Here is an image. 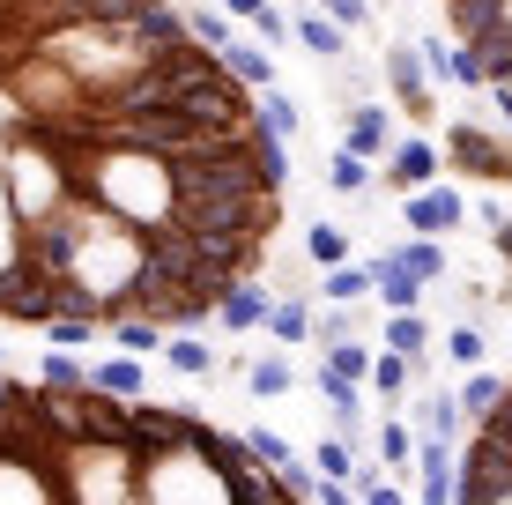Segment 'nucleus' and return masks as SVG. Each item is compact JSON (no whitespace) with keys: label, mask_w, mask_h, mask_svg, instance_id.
Returning <instances> with one entry per match:
<instances>
[{"label":"nucleus","mask_w":512,"mask_h":505,"mask_svg":"<svg viewBox=\"0 0 512 505\" xmlns=\"http://www.w3.org/2000/svg\"><path fill=\"white\" fill-rule=\"evenodd\" d=\"M156 357H164V364H171L179 379H208V372H216V350H208L201 335H171V342H164Z\"/></svg>","instance_id":"nucleus-15"},{"label":"nucleus","mask_w":512,"mask_h":505,"mask_svg":"<svg viewBox=\"0 0 512 505\" xmlns=\"http://www.w3.org/2000/svg\"><path fill=\"white\" fill-rule=\"evenodd\" d=\"M416 60H423V75H431V82H461V90H483V67L468 60V45H446L438 30H423V38H416Z\"/></svg>","instance_id":"nucleus-5"},{"label":"nucleus","mask_w":512,"mask_h":505,"mask_svg":"<svg viewBox=\"0 0 512 505\" xmlns=\"http://www.w3.org/2000/svg\"><path fill=\"white\" fill-rule=\"evenodd\" d=\"M216 8H223V15H231V23L245 30V23H253V15H260V8H268V0H216Z\"/></svg>","instance_id":"nucleus-38"},{"label":"nucleus","mask_w":512,"mask_h":505,"mask_svg":"<svg viewBox=\"0 0 512 505\" xmlns=\"http://www.w3.org/2000/svg\"><path fill=\"white\" fill-rule=\"evenodd\" d=\"M90 387L119 394V402H141V387H149V372H141V357H90Z\"/></svg>","instance_id":"nucleus-10"},{"label":"nucleus","mask_w":512,"mask_h":505,"mask_svg":"<svg viewBox=\"0 0 512 505\" xmlns=\"http://www.w3.org/2000/svg\"><path fill=\"white\" fill-rule=\"evenodd\" d=\"M290 142L171 0H0V327H193L268 260Z\"/></svg>","instance_id":"nucleus-1"},{"label":"nucleus","mask_w":512,"mask_h":505,"mask_svg":"<svg viewBox=\"0 0 512 505\" xmlns=\"http://www.w3.org/2000/svg\"><path fill=\"white\" fill-rule=\"evenodd\" d=\"M38 379H45V387H90V357H75V350H45V357H38Z\"/></svg>","instance_id":"nucleus-22"},{"label":"nucleus","mask_w":512,"mask_h":505,"mask_svg":"<svg viewBox=\"0 0 512 505\" xmlns=\"http://www.w3.org/2000/svg\"><path fill=\"white\" fill-rule=\"evenodd\" d=\"M446 357L475 372V364H483V335H475V327H453V335H446Z\"/></svg>","instance_id":"nucleus-34"},{"label":"nucleus","mask_w":512,"mask_h":505,"mask_svg":"<svg viewBox=\"0 0 512 505\" xmlns=\"http://www.w3.org/2000/svg\"><path fill=\"white\" fill-rule=\"evenodd\" d=\"M453 424H461V409H453L446 394H423V409H416V439H453Z\"/></svg>","instance_id":"nucleus-28"},{"label":"nucleus","mask_w":512,"mask_h":505,"mask_svg":"<svg viewBox=\"0 0 512 505\" xmlns=\"http://www.w3.org/2000/svg\"><path fill=\"white\" fill-rule=\"evenodd\" d=\"M409 208V238H446V231H461V216H468V201H461V186H416V194H401Z\"/></svg>","instance_id":"nucleus-3"},{"label":"nucleus","mask_w":512,"mask_h":505,"mask_svg":"<svg viewBox=\"0 0 512 505\" xmlns=\"http://www.w3.org/2000/svg\"><path fill=\"white\" fill-rule=\"evenodd\" d=\"M386 260H394V268L409 275V283H423V290H431L438 275H446V238H401V246L386 253Z\"/></svg>","instance_id":"nucleus-9"},{"label":"nucleus","mask_w":512,"mask_h":505,"mask_svg":"<svg viewBox=\"0 0 512 505\" xmlns=\"http://www.w3.org/2000/svg\"><path fill=\"white\" fill-rule=\"evenodd\" d=\"M245 387H253L260 402H275V394H290V387H297V372H290V357H282V350H268V357L245 364Z\"/></svg>","instance_id":"nucleus-17"},{"label":"nucleus","mask_w":512,"mask_h":505,"mask_svg":"<svg viewBox=\"0 0 512 505\" xmlns=\"http://www.w3.org/2000/svg\"><path fill=\"white\" fill-rule=\"evenodd\" d=\"M416 468H423V476H453V454H446V439H416Z\"/></svg>","instance_id":"nucleus-35"},{"label":"nucleus","mask_w":512,"mask_h":505,"mask_svg":"<svg viewBox=\"0 0 512 505\" xmlns=\"http://www.w3.org/2000/svg\"><path fill=\"white\" fill-rule=\"evenodd\" d=\"M483 97H498V112L512 119V75H505V82H490V90H483Z\"/></svg>","instance_id":"nucleus-40"},{"label":"nucleus","mask_w":512,"mask_h":505,"mask_svg":"<svg viewBox=\"0 0 512 505\" xmlns=\"http://www.w3.org/2000/svg\"><path fill=\"white\" fill-rule=\"evenodd\" d=\"M305 505H357V491H349V483H334V476H312Z\"/></svg>","instance_id":"nucleus-36"},{"label":"nucleus","mask_w":512,"mask_h":505,"mask_svg":"<svg viewBox=\"0 0 512 505\" xmlns=\"http://www.w3.org/2000/svg\"><path fill=\"white\" fill-rule=\"evenodd\" d=\"M498 402H505V379H498V372H483V364H475V372L461 379V402H453V409H461V416H490Z\"/></svg>","instance_id":"nucleus-20"},{"label":"nucleus","mask_w":512,"mask_h":505,"mask_svg":"<svg viewBox=\"0 0 512 505\" xmlns=\"http://www.w3.org/2000/svg\"><path fill=\"white\" fill-rule=\"evenodd\" d=\"M112 350H119V357H156V350H164V327H149V320H119V327H112Z\"/></svg>","instance_id":"nucleus-23"},{"label":"nucleus","mask_w":512,"mask_h":505,"mask_svg":"<svg viewBox=\"0 0 512 505\" xmlns=\"http://www.w3.org/2000/svg\"><path fill=\"white\" fill-rule=\"evenodd\" d=\"M245 439V454H253L260 468H290L297 454H290V439H282V431H268V424H253V431H238Z\"/></svg>","instance_id":"nucleus-26"},{"label":"nucleus","mask_w":512,"mask_h":505,"mask_svg":"<svg viewBox=\"0 0 512 505\" xmlns=\"http://www.w3.org/2000/svg\"><path fill=\"white\" fill-rule=\"evenodd\" d=\"M386 112L379 104H357V112H349V142H342V156H357V164H386Z\"/></svg>","instance_id":"nucleus-8"},{"label":"nucleus","mask_w":512,"mask_h":505,"mask_svg":"<svg viewBox=\"0 0 512 505\" xmlns=\"http://www.w3.org/2000/svg\"><path fill=\"white\" fill-rule=\"evenodd\" d=\"M446 164L468 171V179H483V186H505V179H512L505 142H498L490 127H475V119H453V127H446Z\"/></svg>","instance_id":"nucleus-2"},{"label":"nucleus","mask_w":512,"mask_h":505,"mask_svg":"<svg viewBox=\"0 0 512 505\" xmlns=\"http://www.w3.org/2000/svg\"><path fill=\"white\" fill-rule=\"evenodd\" d=\"M327 186H334V194H364V186H372V164H357V156H334V164H327Z\"/></svg>","instance_id":"nucleus-30"},{"label":"nucleus","mask_w":512,"mask_h":505,"mask_svg":"<svg viewBox=\"0 0 512 505\" xmlns=\"http://www.w3.org/2000/svg\"><path fill=\"white\" fill-rule=\"evenodd\" d=\"M320 15L342 23V30H364V23H372V0H320Z\"/></svg>","instance_id":"nucleus-33"},{"label":"nucleus","mask_w":512,"mask_h":505,"mask_svg":"<svg viewBox=\"0 0 512 505\" xmlns=\"http://www.w3.org/2000/svg\"><path fill=\"white\" fill-rule=\"evenodd\" d=\"M409 454H416V431L401 424V416H386L379 424V461H409Z\"/></svg>","instance_id":"nucleus-31"},{"label":"nucleus","mask_w":512,"mask_h":505,"mask_svg":"<svg viewBox=\"0 0 512 505\" xmlns=\"http://www.w3.org/2000/svg\"><path fill=\"white\" fill-rule=\"evenodd\" d=\"M0 372H8V364H0Z\"/></svg>","instance_id":"nucleus-42"},{"label":"nucleus","mask_w":512,"mask_h":505,"mask_svg":"<svg viewBox=\"0 0 512 505\" xmlns=\"http://www.w3.org/2000/svg\"><path fill=\"white\" fill-rule=\"evenodd\" d=\"M223 67H231V82H238L245 97L275 90V52H268V45H253V38H231V45H223Z\"/></svg>","instance_id":"nucleus-7"},{"label":"nucleus","mask_w":512,"mask_h":505,"mask_svg":"<svg viewBox=\"0 0 512 505\" xmlns=\"http://www.w3.org/2000/svg\"><path fill=\"white\" fill-rule=\"evenodd\" d=\"M423 505H453V476H423Z\"/></svg>","instance_id":"nucleus-39"},{"label":"nucleus","mask_w":512,"mask_h":505,"mask_svg":"<svg viewBox=\"0 0 512 505\" xmlns=\"http://www.w3.org/2000/svg\"><path fill=\"white\" fill-rule=\"evenodd\" d=\"M431 179H438V142H423V134L394 142V156H386V194H416Z\"/></svg>","instance_id":"nucleus-6"},{"label":"nucleus","mask_w":512,"mask_h":505,"mask_svg":"<svg viewBox=\"0 0 512 505\" xmlns=\"http://www.w3.org/2000/svg\"><path fill=\"white\" fill-rule=\"evenodd\" d=\"M372 298V260H342V268H327V305H357Z\"/></svg>","instance_id":"nucleus-21"},{"label":"nucleus","mask_w":512,"mask_h":505,"mask_svg":"<svg viewBox=\"0 0 512 505\" xmlns=\"http://www.w3.org/2000/svg\"><path fill=\"white\" fill-rule=\"evenodd\" d=\"M320 476H334V483L357 476V461H349V439H320Z\"/></svg>","instance_id":"nucleus-32"},{"label":"nucleus","mask_w":512,"mask_h":505,"mask_svg":"<svg viewBox=\"0 0 512 505\" xmlns=\"http://www.w3.org/2000/svg\"><path fill=\"white\" fill-rule=\"evenodd\" d=\"M245 30H253V45H268V52H282V45H290V15H282L275 0H268V8H260Z\"/></svg>","instance_id":"nucleus-29"},{"label":"nucleus","mask_w":512,"mask_h":505,"mask_svg":"<svg viewBox=\"0 0 512 505\" xmlns=\"http://www.w3.org/2000/svg\"><path fill=\"white\" fill-rule=\"evenodd\" d=\"M372 290H379V305H386V312H416V305H423V283H409V275H401L386 253L372 260Z\"/></svg>","instance_id":"nucleus-14"},{"label":"nucleus","mask_w":512,"mask_h":505,"mask_svg":"<svg viewBox=\"0 0 512 505\" xmlns=\"http://www.w3.org/2000/svg\"><path fill=\"white\" fill-rule=\"evenodd\" d=\"M260 327H268L282 350H290V342H312V305L305 298H268V320Z\"/></svg>","instance_id":"nucleus-13"},{"label":"nucleus","mask_w":512,"mask_h":505,"mask_svg":"<svg viewBox=\"0 0 512 505\" xmlns=\"http://www.w3.org/2000/svg\"><path fill=\"white\" fill-rule=\"evenodd\" d=\"M179 15H186V30H193V38H201L208 52H223V45L238 38V23H231L223 8H216V0H201V8H179Z\"/></svg>","instance_id":"nucleus-18"},{"label":"nucleus","mask_w":512,"mask_h":505,"mask_svg":"<svg viewBox=\"0 0 512 505\" xmlns=\"http://www.w3.org/2000/svg\"><path fill=\"white\" fill-rule=\"evenodd\" d=\"M305 253H312V268H342V260H349V231L312 223V231H305Z\"/></svg>","instance_id":"nucleus-27"},{"label":"nucleus","mask_w":512,"mask_h":505,"mask_svg":"<svg viewBox=\"0 0 512 505\" xmlns=\"http://www.w3.org/2000/svg\"><path fill=\"white\" fill-rule=\"evenodd\" d=\"M216 320H223V327H231V335H253V327H260V320H268V290H260V283H238V290H231V298H223V305H216Z\"/></svg>","instance_id":"nucleus-12"},{"label":"nucleus","mask_w":512,"mask_h":505,"mask_svg":"<svg viewBox=\"0 0 512 505\" xmlns=\"http://www.w3.org/2000/svg\"><path fill=\"white\" fill-rule=\"evenodd\" d=\"M386 350L416 364L423 350H431V320H423V312H386Z\"/></svg>","instance_id":"nucleus-16"},{"label":"nucleus","mask_w":512,"mask_h":505,"mask_svg":"<svg viewBox=\"0 0 512 505\" xmlns=\"http://www.w3.org/2000/svg\"><path fill=\"white\" fill-rule=\"evenodd\" d=\"M364 379H372V387L386 394V402H394V394H409L416 364H409V357H394V350H379V357H372V372H364Z\"/></svg>","instance_id":"nucleus-25"},{"label":"nucleus","mask_w":512,"mask_h":505,"mask_svg":"<svg viewBox=\"0 0 512 505\" xmlns=\"http://www.w3.org/2000/svg\"><path fill=\"white\" fill-rule=\"evenodd\" d=\"M357 505H409V491H401V483H364Z\"/></svg>","instance_id":"nucleus-37"},{"label":"nucleus","mask_w":512,"mask_h":505,"mask_svg":"<svg viewBox=\"0 0 512 505\" xmlns=\"http://www.w3.org/2000/svg\"><path fill=\"white\" fill-rule=\"evenodd\" d=\"M290 38L305 45L312 60H342V52H349V30H342V23H327L320 8H312V15H297V23H290Z\"/></svg>","instance_id":"nucleus-11"},{"label":"nucleus","mask_w":512,"mask_h":505,"mask_svg":"<svg viewBox=\"0 0 512 505\" xmlns=\"http://www.w3.org/2000/svg\"><path fill=\"white\" fill-rule=\"evenodd\" d=\"M253 112H260V127H268V134H282V142H297V127H305L282 82H275V90H260V97H253Z\"/></svg>","instance_id":"nucleus-19"},{"label":"nucleus","mask_w":512,"mask_h":505,"mask_svg":"<svg viewBox=\"0 0 512 505\" xmlns=\"http://www.w3.org/2000/svg\"><path fill=\"white\" fill-rule=\"evenodd\" d=\"M490 238H498V253L512 260V216H505V223H498V231H490Z\"/></svg>","instance_id":"nucleus-41"},{"label":"nucleus","mask_w":512,"mask_h":505,"mask_svg":"<svg viewBox=\"0 0 512 505\" xmlns=\"http://www.w3.org/2000/svg\"><path fill=\"white\" fill-rule=\"evenodd\" d=\"M327 379H349V387H357L364 372H372V350H364V342H327V364H320Z\"/></svg>","instance_id":"nucleus-24"},{"label":"nucleus","mask_w":512,"mask_h":505,"mask_svg":"<svg viewBox=\"0 0 512 505\" xmlns=\"http://www.w3.org/2000/svg\"><path fill=\"white\" fill-rule=\"evenodd\" d=\"M386 82H394V104H401V112H409L416 127H431L438 97H431V75H423L416 45H386Z\"/></svg>","instance_id":"nucleus-4"}]
</instances>
